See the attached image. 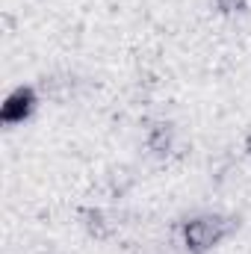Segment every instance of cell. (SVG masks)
Masks as SVG:
<instances>
[{"label": "cell", "instance_id": "cell-5", "mask_svg": "<svg viewBox=\"0 0 251 254\" xmlns=\"http://www.w3.org/2000/svg\"><path fill=\"white\" fill-rule=\"evenodd\" d=\"M216 6L222 12H243L249 6V0H216Z\"/></svg>", "mask_w": 251, "mask_h": 254}, {"label": "cell", "instance_id": "cell-1", "mask_svg": "<svg viewBox=\"0 0 251 254\" xmlns=\"http://www.w3.org/2000/svg\"><path fill=\"white\" fill-rule=\"evenodd\" d=\"M225 237H228V222L222 216H195L184 225V243L192 254L216 249Z\"/></svg>", "mask_w": 251, "mask_h": 254}, {"label": "cell", "instance_id": "cell-2", "mask_svg": "<svg viewBox=\"0 0 251 254\" xmlns=\"http://www.w3.org/2000/svg\"><path fill=\"white\" fill-rule=\"evenodd\" d=\"M36 104H39V95L33 86H18L6 101H3V110H0V119L6 127L24 125L33 113H36Z\"/></svg>", "mask_w": 251, "mask_h": 254}, {"label": "cell", "instance_id": "cell-4", "mask_svg": "<svg viewBox=\"0 0 251 254\" xmlns=\"http://www.w3.org/2000/svg\"><path fill=\"white\" fill-rule=\"evenodd\" d=\"M86 219H89V222H86V228H89L95 237H107V231H104V213L89 210V213H86Z\"/></svg>", "mask_w": 251, "mask_h": 254}, {"label": "cell", "instance_id": "cell-3", "mask_svg": "<svg viewBox=\"0 0 251 254\" xmlns=\"http://www.w3.org/2000/svg\"><path fill=\"white\" fill-rule=\"evenodd\" d=\"M175 142V127L172 125H154L148 130V148L154 154H169Z\"/></svg>", "mask_w": 251, "mask_h": 254}]
</instances>
